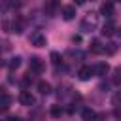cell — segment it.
<instances>
[{"label": "cell", "instance_id": "16", "mask_svg": "<svg viewBox=\"0 0 121 121\" xmlns=\"http://www.w3.org/2000/svg\"><path fill=\"white\" fill-rule=\"evenodd\" d=\"M51 115L53 117H60L62 115V108L60 106H51Z\"/></svg>", "mask_w": 121, "mask_h": 121}, {"label": "cell", "instance_id": "4", "mask_svg": "<svg viewBox=\"0 0 121 121\" xmlns=\"http://www.w3.org/2000/svg\"><path fill=\"white\" fill-rule=\"evenodd\" d=\"M93 74H95V70H93L91 66H81V68L78 70V76H79V79H81V81H87Z\"/></svg>", "mask_w": 121, "mask_h": 121}, {"label": "cell", "instance_id": "3", "mask_svg": "<svg viewBox=\"0 0 121 121\" xmlns=\"http://www.w3.org/2000/svg\"><path fill=\"white\" fill-rule=\"evenodd\" d=\"M19 102H21L23 106H32V104H34V96L30 95V91H21Z\"/></svg>", "mask_w": 121, "mask_h": 121}, {"label": "cell", "instance_id": "11", "mask_svg": "<svg viewBox=\"0 0 121 121\" xmlns=\"http://www.w3.org/2000/svg\"><path fill=\"white\" fill-rule=\"evenodd\" d=\"M8 66H9V70H17V68L21 66V57H13V59H9Z\"/></svg>", "mask_w": 121, "mask_h": 121}, {"label": "cell", "instance_id": "8", "mask_svg": "<svg viewBox=\"0 0 121 121\" xmlns=\"http://www.w3.org/2000/svg\"><path fill=\"white\" fill-rule=\"evenodd\" d=\"M93 70H95V74H96V76H106V74L110 72V66H108V62H98Z\"/></svg>", "mask_w": 121, "mask_h": 121}, {"label": "cell", "instance_id": "10", "mask_svg": "<svg viewBox=\"0 0 121 121\" xmlns=\"http://www.w3.org/2000/svg\"><path fill=\"white\" fill-rule=\"evenodd\" d=\"M38 91H40L42 95H49V93H51V85H49L47 81H38Z\"/></svg>", "mask_w": 121, "mask_h": 121}, {"label": "cell", "instance_id": "18", "mask_svg": "<svg viewBox=\"0 0 121 121\" xmlns=\"http://www.w3.org/2000/svg\"><path fill=\"white\" fill-rule=\"evenodd\" d=\"M51 60H53V64H59V62H60V55H59L57 51H53V53H51Z\"/></svg>", "mask_w": 121, "mask_h": 121}, {"label": "cell", "instance_id": "1", "mask_svg": "<svg viewBox=\"0 0 121 121\" xmlns=\"http://www.w3.org/2000/svg\"><path fill=\"white\" fill-rule=\"evenodd\" d=\"M96 25H98L96 13H87V17L81 21V30H83V32H91V30L96 28Z\"/></svg>", "mask_w": 121, "mask_h": 121}, {"label": "cell", "instance_id": "7", "mask_svg": "<svg viewBox=\"0 0 121 121\" xmlns=\"http://www.w3.org/2000/svg\"><path fill=\"white\" fill-rule=\"evenodd\" d=\"M62 17L66 21H72L76 17V6H64L62 8Z\"/></svg>", "mask_w": 121, "mask_h": 121}, {"label": "cell", "instance_id": "12", "mask_svg": "<svg viewBox=\"0 0 121 121\" xmlns=\"http://www.w3.org/2000/svg\"><path fill=\"white\" fill-rule=\"evenodd\" d=\"M115 30H113V23H108V25H104V28H102V34L104 36H112Z\"/></svg>", "mask_w": 121, "mask_h": 121}, {"label": "cell", "instance_id": "6", "mask_svg": "<svg viewBox=\"0 0 121 121\" xmlns=\"http://www.w3.org/2000/svg\"><path fill=\"white\" fill-rule=\"evenodd\" d=\"M30 70L36 72V74H42V72H43V62H42L38 57H32V59H30Z\"/></svg>", "mask_w": 121, "mask_h": 121}, {"label": "cell", "instance_id": "9", "mask_svg": "<svg viewBox=\"0 0 121 121\" xmlns=\"http://www.w3.org/2000/svg\"><path fill=\"white\" fill-rule=\"evenodd\" d=\"M100 13L106 15V17H112V15H113V4H112V2H104L102 8H100Z\"/></svg>", "mask_w": 121, "mask_h": 121}, {"label": "cell", "instance_id": "2", "mask_svg": "<svg viewBox=\"0 0 121 121\" xmlns=\"http://www.w3.org/2000/svg\"><path fill=\"white\" fill-rule=\"evenodd\" d=\"M30 43L36 45V47H43L45 45V36L42 32H34V34H30Z\"/></svg>", "mask_w": 121, "mask_h": 121}, {"label": "cell", "instance_id": "22", "mask_svg": "<svg viewBox=\"0 0 121 121\" xmlns=\"http://www.w3.org/2000/svg\"><path fill=\"white\" fill-rule=\"evenodd\" d=\"M74 2H76L78 6H81V4H85V0H74Z\"/></svg>", "mask_w": 121, "mask_h": 121}, {"label": "cell", "instance_id": "15", "mask_svg": "<svg viewBox=\"0 0 121 121\" xmlns=\"http://www.w3.org/2000/svg\"><path fill=\"white\" fill-rule=\"evenodd\" d=\"M112 83H113V85H121V68L115 70V74H113V78H112Z\"/></svg>", "mask_w": 121, "mask_h": 121}, {"label": "cell", "instance_id": "20", "mask_svg": "<svg viewBox=\"0 0 121 121\" xmlns=\"http://www.w3.org/2000/svg\"><path fill=\"white\" fill-rule=\"evenodd\" d=\"M72 42H74V43H79V42H81V38H79V36H74V38H72Z\"/></svg>", "mask_w": 121, "mask_h": 121}, {"label": "cell", "instance_id": "5", "mask_svg": "<svg viewBox=\"0 0 121 121\" xmlns=\"http://www.w3.org/2000/svg\"><path fill=\"white\" fill-rule=\"evenodd\" d=\"M57 8H59V0H47V2L43 4V11H45L47 15H55Z\"/></svg>", "mask_w": 121, "mask_h": 121}, {"label": "cell", "instance_id": "17", "mask_svg": "<svg viewBox=\"0 0 121 121\" xmlns=\"http://www.w3.org/2000/svg\"><path fill=\"white\" fill-rule=\"evenodd\" d=\"M102 53H108V55L115 53V43H108V47H102Z\"/></svg>", "mask_w": 121, "mask_h": 121}, {"label": "cell", "instance_id": "14", "mask_svg": "<svg viewBox=\"0 0 121 121\" xmlns=\"http://www.w3.org/2000/svg\"><path fill=\"white\" fill-rule=\"evenodd\" d=\"M81 117H83V119H93V117H96V113H95L93 110H89V108H85V110L81 112Z\"/></svg>", "mask_w": 121, "mask_h": 121}, {"label": "cell", "instance_id": "13", "mask_svg": "<svg viewBox=\"0 0 121 121\" xmlns=\"http://www.w3.org/2000/svg\"><path fill=\"white\" fill-rule=\"evenodd\" d=\"M91 51L93 53H102V47H100V42L98 40H93L91 42Z\"/></svg>", "mask_w": 121, "mask_h": 121}, {"label": "cell", "instance_id": "21", "mask_svg": "<svg viewBox=\"0 0 121 121\" xmlns=\"http://www.w3.org/2000/svg\"><path fill=\"white\" fill-rule=\"evenodd\" d=\"M4 95H6V89H4V87H0V96H4Z\"/></svg>", "mask_w": 121, "mask_h": 121}, {"label": "cell", "instance_id": "19", "mask_svg": "<svg viewBox=\"0 0 121 121\" xmlns=\"http://www.w3.org/2000/svg\"><path fill=\"white\" fill-rule=\"evenodd\" d=\"M113 115H115V117H121V110L115 108V110H113Z\"/></svg>", "mask_w": 121, "mask_h": 121}]
</instances>
